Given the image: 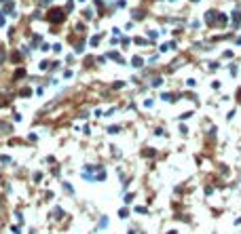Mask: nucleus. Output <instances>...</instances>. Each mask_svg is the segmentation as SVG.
Segmentation results:
<instances>
[{"mask_svg": "<svg viewBox=\"0 0 241 234\" xmlns=\"http://www.w3.org/2000/svg\"><path fill=\"white\" fill-rule=\"evenodd\" d=\"M61 17H64V11H59V8H53V13L49 15V19H51V21H59Z\"/></svg>", "mask_w": 241, "mask_h": 234, "instance_id": "f257e3e1", "label": "nucleus"}]
</instances>
